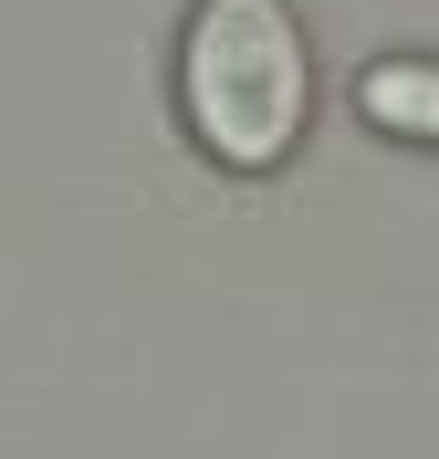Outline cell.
I'll list each match as a JSON object with an SVG mask.
<instances>
[{"label":"cell","mask_w":439,"mask_h":459,"mask_svg":"<svg viewBox=\"0 0 439 459\" xmlns=\"http://www.w3.org/2000/svg\"><path fill=\"white\" fill-rule=\"evenodd\" d=\"M356 115L377 136H408V146H439V63L429 53H387L356 74Z\"/></svg>","instance_id":"obj_2"},{"label":"cell","mask_w":439,"mask_h":459,"mask_svg":"<svg viewBox=\"0 0 439 459\" xmlns=\"http://www.w3.org/2000/svg\"><path fill=\"white\" fill-rule=\"evenodd\" d=\"M178 115L241 178H272L314 115V53L293 0H199L178 31Z\"/></svg>","instance_id":"obj_1"}]
</instances>
